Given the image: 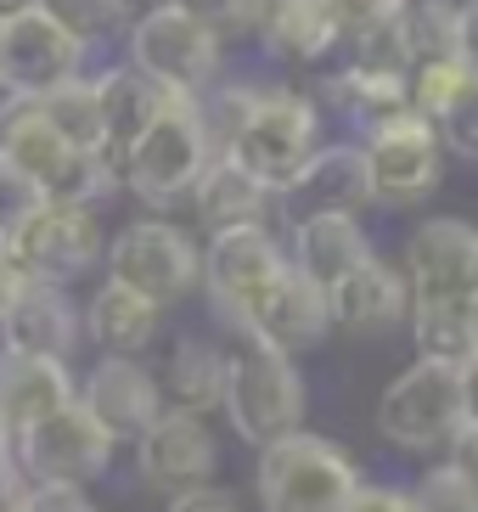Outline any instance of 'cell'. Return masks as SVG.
Returning a JSON list of instances; mask_svg holds the SVG:
<instances>
[{"mask_svg":"<svg viewBox=\"0 0 478 512\" xmlns=\"http://www.w3.org/2000/svg\"><path fill=\"white\" fill-rule=\"evenodd\" d=\"M209 158H214V141H209V124H203L197 96L169 91V102L158 107V119L124 147L119 186L135 203H147L152 214H169L192 197V186L209 169Z\"/></svg>","mask_w":478,"mask_h":512,"instance_id":"cell-1","label":"cell"},{"mask_svg":"<svg viewBox=\"0 0 478 512\" xmlns=\"http://www.w3.org/2000/svg\"><path fill=\"white\" fill-rule=\"evenodd\" d=\"M220 411L231 422V434L254 451L304 428V377L293 355L276 344H259V338H237V349H225Z\"/></svg>","mask_w":478,"mask_h":512,"instance_id":"cell-2","label":"cell"},{"mask_svg":"<svg viewBox=\"0 0 478 512\" xmlns=\"http://www.w3.org/2000/svg\"><path fill=\"white\" fill-rule=\"evenodd\" d=\"M355 490L360 467L332 439L293 428V434L259 445L254 496L265 512H344Z\"/></svg>","mask_w":478,"mask_h":512,"instance_id":"cell-3","label":"cell"},{"mask_svg":"<svg viewBox=\"0 0 478 512\" xmlns=\"http://www.w3.org/2000/svg\"><path fill=\"white\" fill-rule=\"evenodd\" d=\"M102 276L135 287L141 299L169 310L203 287V242L186 226H175L169 214H147V220H130L107 237Z\"/></svg>","mask_w":478,"mask_h":512,"instance_id":"cell-4","label":"cell"},{"mask_svg":"<svg viewBox=\"0 0 478 512\" xmlns=\"http://www.w3.org/2000/svg\"><path fill=\"white\" fill-rule=\"evenodd\" d=\"M119 40H124V62L141 68V74H147L152 85H164V91L203 96L214 79H220L225 40L214 29H203L197 17H186L180 6H169V0L135 12Z\"/></svg>","mask_w":478,"mask_h":512,"instance_id":"cell-5","label":"cell"},{"mask_svg":"<svg viewBox=\"0 0 478 512\" xmlns=\"http://www.w3.org/2000/svg\"><path fill=\"white\" fill-rule=\"evenodd\" d=\"M315 147H321V113H315L310 96L293 91V85H254L248 113L237 119V130L220 152H231L248 175H259L276 192Z\"/></svg>","mask_w":478,"mask_h":512,"instance_id":"cell-6","label":"cell"},{"mask_svg":"<svg viewBox=\"0 0 478 512\" xmlns=\"http://www.w3.org/2000/svg\"><path fill=\"white\" fill-rule=\"evenodd\" d=\"M12 259L34 282L51 287H74L85 282L90 271H102L107 254V226L96 203H57V197H40L23 220L6 237Z\"/></svg>","mask_w":478,"mask_h":512,"instance_id":"cell-7","label":"cell"},{"mask_svg":"<svg viewBox=\"0 0 478 512\" xmlns=\"http://www.w3.org/2000/svg\"><path fill=\"white\" fill-rule=\"evenodd\" d=\"M456 428H462V383H456L450 361H428L422 355L377 400V434L405 456L445 451L456 439Z\"/></svg>","mask_w":478,"mask_h":512,"instance_id":"cell-8","label":"cell"},{"mask_svg":"<svg viewBox=\"0 0 478 512\" xmlns=\"http://www.w3.org/2000/svg\"><path fill=\"white\" fill-rule=\"evenodd\" d=\"M113 451L119 445L107 439V428L79 400H68L51 417H40V422H29V428L12 434V456H17V467H23L29 484H79L85 490L90 479L107 473Z\"/></svg>","mask_w":478,"mask_h":512,"instance_id":"cell-9","label":"cell"},{"mask_svg":"<svg viewBox=\"0 0 478 512\" xmlns=\"http://www.w3.org/2000/svg\"><path fill=\"white\" fill-rule=\"evenodd\" d=\"M282 271H287V248L276 242L270 226L209 231V242H203V293L231 332H242L248 310L265 299V287Z\"/></svg>","mask_w":478,"mask_h":512,"instance_id":"cell-10","label":"cell"},{"mask_svg":"<svg viewBox=\"0 0 478 512\" xmlns=\"http://www.w3.org/2000/svg\"><path fill=\"white\" fill-rule=\"evenodd\" d=\"M360 152H366V175H372V203H389V209H411L422 197H434L439 169H445V147H439L434 124L417 119L411 107L372 124Z\"/></svg>","mask_w":478,"mask_h":512,"instance_id":"cell-11","label":"cell"},{"mask_svg":"<svg viewBox=\"0 0 478 512\" xmlns=\"http://www.w3.org/2000/svg\"><path fill=\"white\" fill-rule=\"evenodd\" d=\"M90 57L96 51L74 40L62 23H51L40 6L0 17V96H40L62 79L85 74Z\"/></svg>","mask_w":478,"mask_h":512,"instance_id":"cell-12","label":"cell"},{"mask_svg":"<svg viewBox=\"0 0 478 512\" xmlns=\"http://www.w3.org/2000/svg\"><path fill=\"white\" fill-rule=\"evenodd\" d=\"M214 467H220V445H214L209 417H197V411L164 406L147 422V434L135 439V473L147 490L180 496L192 484H209Z\"/></svg>","mask_w":478,"mask_h":512,"instance_id":"cell-13","label":"cell"},{"mask_svg":"<svg viewBox=\"0 0 478 512\" xmlns=\"http://www.w3.org/2000/svg\"><path fill=\"white\" fill-rule=\"evenodd\" d=\"M74 400L107 428L113 445H135L147 422L164 411V389L141 355H96L85 377H74Z\"/></svg>","mask_w":478,"mask_h":512,"instance_id":"cell-14","label":"cell"},{"mask_svg":"<svg viewBox=\"0 0 478 512\" xmlns=\"http://www.w3.org/2000/svg\"><path fill=\"white\" fill-rule=\"evenodd\" d=\"M270 197H276V214H282L287 226H293V220H310V214H360L372 203L366 152H360L355 141L315 147Z\"/></svg>","mask_w":478,"mask_h":512,"instance_id":"cell-15","label":"cell"},{"mask_svg":"<svg viewBox=\"0 0 478 512\" xmlns=\"http://www.w3.org/2000/svg\"><path fill=\"white\" fill-rule=\"evenodd\" d=\"M473 237L467 220H422L405 242V287L411 304H473Z\"/></svg>","mask_w":478,"mask_h":512,"instance_id":"cell-16","label":"cell"},{"mask_svg":"<svg viewBox=\"0 0 478 512\" xmlns=\"http://www.w3.org/2000/svg\"><path fill=\"white\" fill-rule=\"evenodd\" d=\"M327 332H332L327 293L287 259V271L265 287V299L248 310L237 338H259V344H276V349H287V355H299V349H315Z\"/></svg>","mask_w":478,"mask_h":512,"instance_id":"cell-17","label":"cell"},{"mask_svg":"<svg viewBox=\"0 0 478 512\" xmlns=\"http://www.w3.org/2000/svg\"><path fill=\"white\" fill-rule=\"evenodd\" d=\"M79 344H85V321H79L74 287L34 282L29 293L0 316V349H17V355H51V361L74 366Z\"/></svg>","mask_w":478,"mask_h":512,"instance_id":"cell-18","label":"cell"},{"mask_svg":"<svg viewBox=\"0 0 478 512\" xmlns=\"http://www.w3.org/2000/svg\"><path fill=\"white\" fill-rule=\"evenodd\" d=\"M79 321H85V344H96L102 355H147L164 332V304L102 276L90 287V299L79 304Z\"/></svg>","mask_w":478,"mask_h":512,"instance_id":"cell-19","label":"cell"},{"mask_svg":"<svg viewBox=\"0 0 478 512\" xmlns=\"http://www.w3.org/2000/svg\"><path fill=\"white\" fill-rule=\"evenodd\" d=\"M327 310H332V327L355 332V338H377V332H394L411 316V287L394 265H383L372 254L360 271H349L327 293Z\"/></svg>","mask_w":478,"mask_h":512,"instance_id":"cell-20","label":"cell"},{"mask_svg":"<svg viewBox=\"0 0 478 512\" xmlns=\"http://www.w3.org/2000/svg\"><path fill=\"white\" fill-rule=\"evenodd\" d=\"M287 259H293L321 293H332L349 271H360V265L372 259V237L360 231L355 214H310V220H293Z\"/></svg>","mask_w":478,"mask_h":512,"instance_id":"cell-21","label":"cell"},{"mask_svg":"<svg viewBox=\"0 0 478 512\" xmlns=\"http://www.w3.org/2000/svg\"><path fill=\"white\" fill-rule=\"evenodd\" d=\"M68 400H74V366L68 361L0 349V422H6V434L51 417Z\"/></svg>","mask_w":478,"mask_h":512,"instance_id":"cell-22","label":"cell"},{"mask_svg":"<svg viewBox=\"0 0 478 512\" xmlns=\"http://www.w3.org/2000/svg\"><path fill=\"white\" fill-rule=\"evenodd\" d=\"M192 214L203 220V231H231V226H265L270 209H276V197H270V186L259 181V175H248V169L231 158V152H214L209 169L197 175L192 186Z\"/></svg>","mask_w":478,"mask_h":512,"instance_id":"cell-23","label":"cell"},{"mask_svg":"<svg viewBox=\"0 0 478 512\" xmlns=\"http://www.w3.org/2000/svg\"><path fill=\"white\" fill-rule=\"evenodd\" d=\"M248 34L282 62H321L338 46V23H332L327 0H254Z\"/></svg>","mask_w":478,"mask_h":512,"instance_id":"cell-24","label":"cell"},{"mask_svg":"<svg viewBox=\"0 0 478 512\" xmlns=\"http://www.w3.org/2000/svg\"><path fill=\"white\" fill-rule=\"evenodd\" d=\"M96 79V102H102V136H107V158L119 164L124 147H130L152 119H158V107L169 102L164 85H152L141 68L130 62H113V68H90Z\"/></svg>","mask_w":478,"mask_h":512,"instance_id":"cell-25","label":"cell"},{"mask_svg":"<svg viewBox=\"0 0 478 512\" xmlns=\"http://www.w3.org/2000/svg\"><path fill=\"white\" fill-rule=\"evenodd\" d=\"M158 389H164V406L197 411V417L220 411V394H225V349L209 344L203 332H180L175 344H169V355H164Z\"/></svg>","mask_w":478,"mask_h":512,"instance_id":"cell-26","label":"cell"},{"mask_svg":"<svg viewBox=\"0 0 478 512\" xmlns=\"http://www.w3.org/2000/svg\"><path fill=\"white\" fill-rule=\"evenodd\" d=\"M327 102L338 107L344 119H355L360 130H372V124L405 113V74L400 68H377V62L355 57L349 68H338V74L327 79Z\"/></svg>","mask_w":478,"mask_h":512,"instance_id":"cell-27","label":"cell"},{"mask_svg":"<svg viewBox=\"0 0 478 512\" xmlns=\"http://www.w3.org/2000/svg\"><path fill=\"white\" fill-rule=\"evenodd\" d=\"M34 102H40V113L51 119V130H57L74 152H107L102 102H96V79H90V68L74 74V79H62V85H51V91H40Z\"/></svg>","mask_w":478,"mask_h":512,"instance_id":"cell-28","label":"cell"},{"mask_svg":"<svg viewBox=\"0 0 478 512\" xmlns=\"http://www.w3.org/2000/svg\"><path fill=\"white\" fill-rule=\"evenodd\" d=\"M411 338L417 355L462 366L473 355V304H411Z\"/></svg>","mask_w":478,"mask_h":512,"instance_id":"cell-29","label":"cell"},{"mask_svg":"<svg viewBox=\"0 0 478 512\" xmlns=\"http://www.w3.org/2000/svg\"><path fill=\"white\" fill-rule=\"evenodd\" d=\"M51 23H62V29L74 34V40H85L90 51L113 46L124 29H130L135 6L130 0H34Z\"/></svg>","mask_w":478,"mask_h":512,"instance_id":"cell-30","label":"cell"},{"mask_svg":"<svg viewBox=\"0 0 478 512\" xmlns=\"http://www.w3.org/2000/svg\"><path fill=\"white\" fill-rule=\"evenodd\" d=\"M456 0H411L400 12V40L411 62H445L456 57Z\"/></svg>","mask_w":478,"mask_h":512,"instance_id":"cell-31","label":"cell"},{"mask_svg":"<svg viewBox=\"0 0 478 512\" xmlns=\"http://www.w3.org/2000/svg\"><path fill=\"white\" fill-rule=\"evenodd\" d=\"M473 79V68H467L462 57H445V62H411L405 68V107L417 113V119L434 124L439 113H445L456 96H462V85Z\"/></svg>","mask_w":478,"mask_h":512,"instance_id":"cell-32","label":"cell"},{"mask_svg":"<svg viewBox=\"0 0 478 512\" xmlns=\"http://www.w3.org/2000/svg\"><path fill=\"white\" fill-rule=\"evenodd\" d=\"M411 501H417V512H478V484L467 479L462 467L439 462L417 479Z\"/></svg>","mask_w":478,"mask_h":512,"instance_id":"cell-33","label":"cell"},{"mask_svg":"<svg viewBox=\"0 0 478 512\" xmlns=\"http://www.w3.org/2000/svg\"><path fill=\"white\" fill-rule=\"evenodd\" d=\"M405 6H411V0H327L332 23H338V40H349V46H360L366 34L400 23Z\"/></svg>","mask_w":478,"mask_h":512,"instance_id":"cell-34","label":"cell"},{"mask_svg":"<svg viewBox=\"0 0 478 512\" xmlns=\"http://www.w3.org/2000/svg\"><path fill=\"white\" fill-rule=\"evenodd\" d=\"M434 136H439V147H450L456 158H473L478 164V74L467 79L462 96L434 119Z\"/></svg>","mask_w":478,"mask_h":512,"instance_id":"cell-35","label":"cell"},{"mask_svg":"<svg viewBox=\"0 0 478 512\" xmlns=\"http://www.w3.org/2000/svg\"><path fill=\"white\" fill-rule=\"evenodd\" d=\"M169 6L197 17V23L214 29L220 40H242V34L254 29V0H169Z\"/></svg>","mask_w":478,"mask_h":512,"instance_id":"cell-36","label":"cell"},{"mask_svg":"<svg viewBox=\"0 0 478 512\" xmlns=\"http://www.w3.org/2000/svg\"><path fill=\"white\" fill-rule=\"evenodd\" d=\"M34 203H40L34 181H29V175H17V169L6 164V158H0V242L12 237V226L34 209Z\"/></svg>","mask_w":478,"mask_h":512,"instance_id":"cell-37","label":"cell"},{"mask_svg":"<svg viewBox=\"0 0 478 512\" xmlns=\"http://www.w3.org/2000/svg\"><path fill=\"white\" fill-rule=\"evenodd\" d=\"M23 512H96V501L79 484H29Z\"/></svg>","mask_w":478,"mask_h":512,"instance_id":"cell-38","label":"cell"},{"mask_svg":"<svg viewBox=\"0 0 478 512\" xmlns=\"http://www.w3.org/2000/svg\"><path fill=\"white\" fill-rule=\"evenodd\" d=\"M164 512H242V501L231 490H220V484H192V490L169 496Z\"/></svg>","mask_w":478,"mask_h":512,"instance_id":"cell-39","label":"cell"},{"mask_svg":"<svg viewBox=\"0 0 478 512\" xmlns=\"http://www.w3.org/2000/svg\"><path fill=\"white\" fill-rule=\"evenodd\" d=\"M344 512H417L411 490H389V484H360L355 496H349Z\"/></svg>","mask_w":478,"mask_h":512,"instance_id":"cell-40","label":"cell"},{"mask_svg":"<svg viewBox=\"0 0 478 512\" xmlns=\"http://www.w3.org/2000/svg\"><path fill=\"white\" fill-rule=\"evenodd\" d=\"M29 496V479H23V467H17L12 445H0V512H17Z\"/></svg>","mask_w":478,"mask_h":512,"instance_id":"cell-41","label":"cell"},{"mask_svg":"<svg viewBox=\"0 0 478 512\" xmlns=\"http://www.w3.org/2000/svg\"><path fill=\"white\" fill-rule=\"evenodd\" d=\"M29 287H34V276L12 259V248H0V316H6V310L29 293Z\"/></svg>","mask_w":478,"mask_h":512,"instance_id":"cell-42","label":"cell"},{"mask_svg":"<svg viewBox=\"0 0 478 512\" xmlns=\"http://www.w3.org/2000/svg\"><path fill=\"white\" fill-rule=\"evenodd\" d=\"M456 57L478 74V0H462V12H456Z\"/></svg>","mask_w":478,"mask_h":512,"instance_id":"cell-43","label":"cell"},{"mask_svg":"<svg viewBox=\"0 0 478 512\" xmlns=\"http://www.w3.org/2000/svg\"><path fill=\"white\" fill-rule=\"evenodd\" d=\"M445 451H450V467H462L467 479L478 484V428H473V422H462V428H456V439H450Z\"/></svg>","mask_w":478,"mask_h":512,"instance_id":"cell-44","label":"cell"},{"mask_svg":"<svg viewBox=\"0 0 478 512\" xmlns=\"http://www.w3.org/2000/svg\"><path fill=\"white\" fill-rule=\"evenodd\" d=\"M456 383H462V422H473V428H478V349L456 366Z\"/></svg>","mask_w":478,"mask_h":512,"instance_id":"cell-45","label":"cell"},{"mask_svg":"<svg viewBox=\"0 0 478 512\" xmlns=\"http://www.w3.org/2000/svg\"><path fill=\"white\" fill-rule=\"evenodd\" d=\"M23 6H34V0H0V17H12V12H23Z\"/></svg>","mask_w":478,"mask_h":512,"instance_id":"cell-46","label":"cell"},{"mask_svg":"<svg viewBox=\"0 0 478 512\" xmlns=\"http://www.w3.org/2000/svg\"><path fill=\"white\" fill-rule=\"evenodd\" d=\"M467 287H473V304H478V237H473V276H467Z\"/></svg>","mask_w":478,"mask_h":512,"instance_id":"cell-47","label":"cell"},{"mask_svg":"<svg viewBox=\"0 0 478 512\" xmlns=\"http://www.w3.org/2000/svg\"><path fill=\"white\" fill-rule=\"evenodd\" d=\"M473 349H478V304H473Z\"/></svg>","mask_w":478,"mask_h":512,"instance_id":"cell-48","label":"cell"},{"mask_svg":"<svg viewBox=\"0 0 478 512\" xmlns=\"http://www.w3.org/2000/svg\"><path fill=\"white\" fill-rule=\"evenodd\" d=\"M0 445H12V434H6V422H0Z\"/></svg>","mask_w":478,"mask_h":512,"instance_id":"cell-49","label":"cell"},{"mask_svg":"<svg viewBox=\"0 0 478 512\" xmlns=\"http://www.w3.org/2000/svg\"><path fill=\"white\" fill-rule=\"evenodd\" d=\"M17 512H23V507H17Z\"/></svg>","mask_w":478,"mask_h":512,"instance_id":"cell-50","label":"cell"}]
</instances>
